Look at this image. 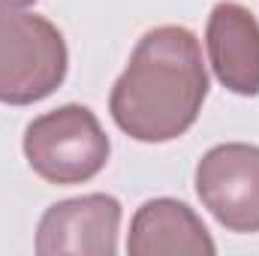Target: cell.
<instances>
[{
	"instance_id": "7a4b0ae2",
	"label": "cell",
	"mask_w": 259,
	"mask_h": 256,
	"mask_svg": "<svg viewBox=\"0 0 259 256\" xmlns=\"http://www.w3.org/2000/svg\"><path fill=\"white\" fill-rule=\"evenodd\" d=\"M27 166L49 184L69 187L97 178L112 154V142L88 106L66 103L33 118L21 139Z\"/></svg>"
},
{
	"instance_id": "5b68a950",
	"label": "cell",
	"mask_w": 259,
	"mask_h": 256,
	"mask_svg": "<svg viewBox=\"0 0 259 256\" xmlns=\"http://www.w3.org/2000/svg\"><path fill=\"white\" fill-rule=\"evenodd\" d=\"M121 202L109 193H88L46 208L36 226L39 256H115L121 235Z\"/></svg>"
},
{
	"instance_id": "8992f818",
	"label": "cell",
	"mask_w": 259,
	"mask_h": 256,
	"mask_svg": "<svg viewBox=\"0 0 259 256\" xmlns=\"http://www.w3.org/2000/svg\"><path fill=\"white\" fill-rule=\"evenodd\" d=\"M205 49L208 64L226 91L259 97V21L247 6L220 0L205 24Z\"/></svg>"
},
{
	"instance_id": "277c9868",
	"label": "cell",
	"mask_w": 259,
	"mask_h": 256,
	"mask_svg": "<svg viewBox=\"0 0 259 256\" xmlns=\"http://www.w3.org/2000/svg\"><path fill=\"white\" fill-rule=\"evenodd\" d=\"M196 196L211 217L238 235L259 232V145H214L196 163Z\"/></svg>"
},
{
	"instance_id": "52a82bcc",
	"label": "cell",
	"mask_w": 259,
	"mask_h": 256,
	"mask_svg": "<svg viewBox=\"0 0 259 256\" xmlns=\"http://www.w3.org/2000/svg\"><path fill=\"white\" fill-rule=\"evenodd\" d=\"M130 256H214L217 244L187 202L148 199L130 220Z\"/></svg>"
},
{
	"instance_id": "ba28073f",
	"label": "cell",
	"mask_w": 259,
	"mask_h": 256,
	"mask_svg": "<svg viewBox=\"0 0 259 256\" xmlns=\"http://www.w3.org/2000/svg\"><path fill=\"white\" fill-rule=\"evenodd\" d=\"M36 0H0V15L6 12H18V9H30Z\"/></svg>"
},
{
	"instance_id": "3957f363",
	"label": "cell",
	"mask_w": 259,
	"mask_h": 256,
	"mask_svg": "<svg viewBox=\"0 0 259 256\" xmlns=\"http://www.w3.org/2000/svg\"><path fill=\"white\" fill-rule=\"evenodd\" d=\"M69 49L58 24L18 9L0 15V103L33 106L66 78Z\"/></svg>"
},
{
	"instance_id": "6da1fadb",
	"label": "cell",
	"mask_w": 259,
	"mask_h": 256,
	"mask_svg": "<svg viewBox=\"0 0 259 256\" xmlns=\"http://www.w3.org/2000/svg\"><path fill=\"white\" fill-rule=\"evenodd\" d=\"M208 97V72L193 30L160 24L148 30L109 94L112 121L130 139L163 145L199 121Z\"/></svg>"
}]
</instances>
